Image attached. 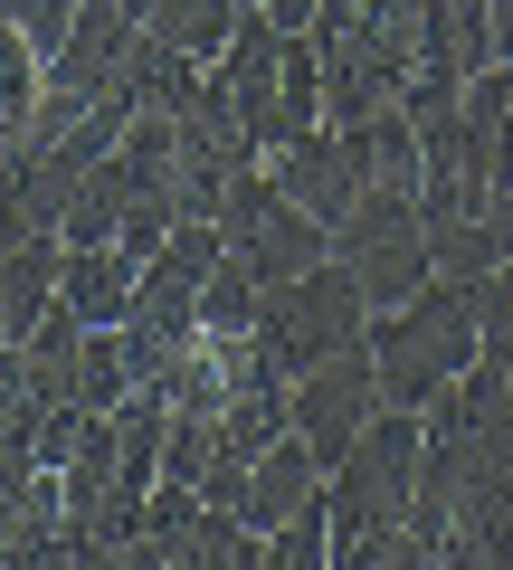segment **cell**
<instances>
[{"mask_svg":"<svg viewBox=\"0 0 513 570\" xmlns=\"http://www.w3.org/2000/svg\"><path fill=\"white\" fill-rule=\"evenodd\" d=\"M257 295H267V285H257V266L228 247V257L209 266V285H200V333H247V324H257Z\"/></svg>","mask_w":513,"mask_h":570,"instance_id":"cell-10","label":"cell"},{"mask_svg":"<svg viewBox=\"0 0 513 570\" xmlns=\"http://www.w3.org/2000/svg\"><path fill=\"white\" fill-rule=\"evenodd\" d=\"M333 257L352 266V285L371 295V314H381V305H410L418 285L437 276L428 228H418V190H362V200L333 219Z\"/></svg>","mask_w":513,"mask_h":570,"instance_id":"cell-4","label":"cell"},{"mask_svg":"<svg viewBox=\"0 0 513 570\" xmlns=\"http://www.w3.org/2000/svg\"><path fill=\"white\" fill-rule=\"evenodd\" d=\"M475 362V285L466 276H428L410 305L371 314V371L391 409H428L437 390H456V371Z\"/></svg>","mask_w":513,"mask_h":570,"instance_id":"cell-2","label":"cell"},{"mask_svg":"<svg viewBox=\"0 0 513 570\" xmlns=\"http://www.w3.org/2000/svg\"><path fill=\"white\" fill-rule=\"evenodd\" d=\"M314 504H324V456L286 428V438L257 448V466H247V485H238V513L257 532H276V523H295V513H314Z\"/></svg>","mask_w":513,"mask_h":570,"instance_id":"cell-7","label":"cell"},{"mask_svg":"<svg viewBox=\"0 0 513 570\" xmlns=\"http://www.w3.org/2000/svg\"><path fill=\"white\" fill-rule=\"evenodd\" d=\"M371 409H381V371H371V333H362V343H343L333 362H314V371H295V381H286V428L305 438L314 456H324V466H333V456H343L352 438L371 428Z\"/></svg>","mask_w":513,"mask_h":570,"instance_id":"cell-5","label":"cell"},{"mask_svg":"<svg viewBox=\"0 0 513 570\" xmlns=\"http://www.w3.org/2000/svg\"><path fill=\"white\" fill-rule=\"evenodd\" d=\"M267 570H333V532H324V504L267 532Z\"/></svg>","mask_w":513,"mask_h":570,"instance_id":"cell-13","label":"cell"},{"mask_svg":"<svg viewBox=\"0 0 513 570\" xmlns=\"http://www.w3.org/2000/svg\"><path fill=\"white\" fill-rule=\"evenodd\" d=\"M209 86L228 96V115H238V134L257 142V153L295 142L305 124H324V58H314V39L305 29H276L257 0L238 10L228 48L209 58Z\"/></svg>","mask_w":513,"mask_h":570,"instance_id":"cell-1","label":"cell"},{"mask_svg":"<svg viewBox=\"0 0 513 570\" xmlns=\"http://www.w3.org/2000/svg\"><path fill=\"white\" fill-rule=\"evenodd\" d=\"M39 77H48V58H39V48H29L10 20H0V124H10V142H20L29 105H39Z\"/></svg>","mask_w":513,"mask_h":570,"instance_id":"cell-12","label":"cell"},{"mask_svg":"<svg viewBox=\"0 0 513 570\" xmlns=\"http://www.w3.org/2000/svg\"><path fill=\"white\" fill-rule=\"evenodd\" d=\"M371 333V295L352 285V266L343 257H324V266H305V276H286V285H267L257 295V324H247V343L267 352L276 371H314V362H333L343 343H362Z\"/></svg>","mask_w":513,"mask_h":570,"instance_id":"cell-3","label":"cell"},{"mask_svg":"<svg viewBox=\"0 0 513 570\" xmlns=\"http://www.w3.org/2000/svg\"><path fill=\"white\" fill-rule=\"evenodd\" d=\"M257 10H267L276 29H314V10H324V0H257Z\"/></svg>","mask_w":513,"mask_h":570,"instance_id":"cell-14","label":"cell"},{"mask_svg":"<svg viewBox=\"0 0 513 570\" xmlns=\"http://www.w3.org/2000/svg\"><path fill=\"white\" fill-rule=\"evenodd\" d=\"M475 362L513 371V257H494L475 276Z\"/></svg>","mask_w":513,"mask_h":570,"instance_id":"cell-11","label":"cell"},{"mask_svg":"<svg viewBox=\"0 0 513 570\" xmlns=\"http://www.w3.org/2000/svg\"><path fill=\"white\" fill-rule=\"evenodd\" d=\"M238 10H247V0H152V20H144V29H162L181 58L209 67V58L228 48V29H238Z\"/></svg>","mask_w":513,"mask_h":570,"instance_id":"cell-9","label":"cell"},{"mask_svg":"<svg viewBox=\"0 0 513 570\" xmlns=\"http://www.w3.org/2000/svg\"><path fill=\"white\" fill-rule=\"evenodd\" d=\"M0 163H10V124H0Z\"/></svg>","mask_w":513,"mask_h":570,"instance_id":"cell-15","label":"cell"},{"mask_svg":"<svg viewBox=\"0 0 513 570\" xmlns=\"http://www.w3.org/2000/svg\"><path fill=\"white\" fill-rule=\"evenodd\" d=\"M134 285H144V266L124 257L115 238H105V247H67V266H58V305L77 314L86 333H105V324H124V314H134Z\"/></svg>","mask_w":513,"mask_h":570,"instance_id":"cell-8","label":"cell"},{"mask_svg":"<svg viewBox=\"0 0 513 570\" xmlns=\"http://www.w3.org/2000/svg\"><path fill=\"white\" fill-rule=\"evenodd\" d=\"M267 171H276V190H286L295 209H314L324 228L371 190V171H362V134H352V124H305L295 142H276V153H267Z\"/></svg>","mask_w":513,"mask_h":570,"instance_id":"cell-6","label":"cell"}]
</instances>
